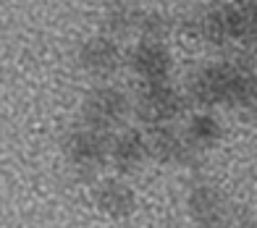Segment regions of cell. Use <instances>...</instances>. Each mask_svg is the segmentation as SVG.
I'll return each instance as SVG.
<instances>
[{
  "mask_svg": "<svg viewBox=\"0 0 257 228\" xmlns=\"http://www.w3.org/2000/svg\"><path fill=\"white\" fill-rule=\"evenodd\" d=\"M231 110H241V113H257V71L252 66H239L236 74V84H233V95H231Z\"/></svg>",
  "mask_w": 257,
  "mask_h": 228,
  "instance_id": "cell-13",
  "label": "cell"
},
{
  "mask_svg": "<svg viewBox=\"0 0 257 228\" xmlns=\"http://www.w3.org/2000/svg\"><path fill=\"white\" fill-rule=\"evenodd\" d=\"M61 150L71 176L76 181H89L100 173L105 163H110V136L81 123V126L66 131Z\"/></svg>",
  "mask_w": 257,
  "mask_h": 228,
  "instance_id": "cell-1",
  "label": "cell"
},
{
  "mask_svg": "<svg viewBox=\"0 0 257 228\" xmlns=\"http://www.w3.org/2000/svg\"><path fill=\"white\" fill-rule=\"evenodd\" d=\"M76 63L84 74L105 79L115 74V68L121 66V48L110 34H95V37H89L79 45Z\"/></svg>",
  "mask_w": 257,
  "mask_h": 228,
  "instance_id": "cell-8",
  "label": "cell"
},
{
  "mask_svg": "<svg viewBox=\"0 0 257 228\" xmlns=\"http://www.w3.org/2000/svg\"><path fill=\"white\" fill-rule=\"evenodd\" d=\"M128 110H134V102L118 87H95L81 102V123L108 134L126 121Z\"/></svg>",
  "mask_w": 257,
  "mask_h": 228,
  "instance_id": "cell-3",
  "label": "cell"
},
{
  "mask_svg": "<svg viewBox=\"0 0 257 228\" xmlns=\"http://www.w3.org/2000/svg\"><path fill=\"white\" fill-rule=\"evenodd\" d=\"M171 34V19L163 11H145L142 24H139V37L147 42H163Z\"/></svg>",
  "mask_w": 257,
  "mask_h": 228,
  "instance_id": "cell-14",
  "label": "cell"
},
{
  "mask_svg": "<svg viewBox=\"0 0 257 228\" xmlns=\"http://www.w3.org/2000/svg\"><path fill=\"white\" fill-rule=\"evenodd\" d=\"M184 110V95L168 82L142 84L134 100V116L147 126H166L173 123Z\"/></svg>",
  "mask_w": 257,
  "mask_h": 228,
  "instance_id": "cell-4",
  "label": "cell"
},
{
  "mask_svg": "<svg viewBox=\"0 0 257 228\" xmlns=\"http://www.w3.org/2000/svg\"><path fill=\"white\" fill-rule=\"evenodd\" d=\"M184 136L197 152H205L223 139V123H220L218 116H213V113H207V110L194 113L184 126Z\"/></svg>",
  "mask_w": 257,
  "mask_h": 228,
  "instance_id": "cell-11",
  "label": "cell"
},
{
  "mask_svg": "<svg viewBox=\"0 0 257 228\" xmlns=\"http://www.w3.org/2000/svg\"><path fill=\"white\" fill-rule=\"evenodd\" d=\"M147 160H150L147 134L137 129H123L110 139V165L115 168V173L121 176L137 173Z\"/></svg>",
  "mask_w": 257,
  "mask_h": 228,
  "instance_id": "cell-9",
  "label": "cell"
},
{
  "mask_svg": "<svg viewBox=\"0 0 257 228\" xmlns=\"http://www.w3.org/2000/svg\"><path fill=\"white\" fill-rule=\"evenodd\" d=\"M220 3H223V0H220Z\"/></svg>",
  "mask_w": 257,
  "mask_h": 228,
  "instance_id": "cell-17",
  "label": "cell"
},
{
  "mask_svg": "<svg viewBox=\"0 0 257 228\" xmlns=\"http://www.w3.org/2000/svg\"><path fill=\"white\" fill-rule=\"evenodd\" d=\"M239 66L236 61H220L197 68L186 82V97L200 108H228Z\"/></svg>",
  "mask_w": 257,
  "mask_h": 228,
  "instance_id": "cell-2",
  "label": "cell"
},
{
  "mask_svg": "<svg viewBox=\"0 0 257 228\" xmlns=\"http://www.w3.org/2000/svg\"><path fill=\"white\" fill-rule=\"evenodd\" d=\"M92 199H95L97 210L108 215L113 220H126L132 218L137 210V194L134 189L121 178H102L92 189Z\"/></svg>",
  "mask_w": 257,
  "mask_h": 228,
  "instance_id": "cell-10",
  "label": "cell"
},
{
  "mask_svg": "<svg viewBox=\"0 0 257 228\" xmlns=\"http://www.w3.org/2000/svg\"><path fill=\"white\" fill-rule=\"evenodd\" d=\"M236 228H254L252 223H244V225H236Z\"/></svg>",
  "mask_w": 257,
  "mask_h": 228,
  "instance_id": "cell-16",
  "label": "cell"
},
{
  "mask_svg": "<svg viewBox=\"0 0 257 228\" xmlns=\"http://www.w3.org/2000/svg\"><path fill=\"white\" fill-rule=\"evenodd\" d=\"M247 14H249L252 24H254V29H257V0H249V3H247Z\"/></svg>",
  "mask_w": 257,
  "mask_h": 228,
  "instance_id": "cell-15",
  "label": "cell"
},
{
  "mask_svg": "<svg viewBox=\"0 0 257 228\" xmlns=\"http://www.w3.org/2000/svg\"><path fill=\"white\" fill-rule=\"evenodd\" d=\"M147 147H150V157L163 165L189 168L197 160V150L186 142L184 131L173 129L171 123H166V126H150Z\"/></svg>",
  "mask_w": 257,
  "mask_h": 228,
  "instance_id": "cell-5",
  "label": "cell"
},
{
  "mask_svg": "<svg viewBox=\"0 0 257 228\" xmlns=\"http://www.w3.org/2000/svg\"><path fill=\"white\" fill-rule=\"evenodd\" d=\"M142 14L145 11L134 6V3H126V0H115L105 8V16H102V27L110 37H128V34H139V24H142Z\"/></svg>",
  "mask_w": 257,
  "mask_h": 228,
  "instance_id": "cell-12",
  "label": "cell"
},
{
  "mask_svg": "<svg viewBox=\"0 0 257 228\" xmlns=\"http://www.w3.org/2000/svg\"><path fill=\"white\" fill-rule=\"evenodd\" d=\"M186 212L197 228H226L228 202L213 184H194L186 194Z\"/></svg>",
  "mask_w": 257,
  "mask_h": 228,
  "instance_id": "cell-6",
  "label": "cell"
},
{
  "mask_svg": "<svg viewBox=\"0 0 257 228\" xmlns=\"http://www.w3.org/2000/svg\"><path fill=\"white\" fill-rule=\"evenodd\" d=\"M128 68L142 84H163L171 79L173 58L163 42H147L142 40L128 53Z\"/></svg>",
  "mask_w": 257,
  "mask_h": 228,
  "instance_id": "cell-7",
  "label": "cell"
}]
</instances>
